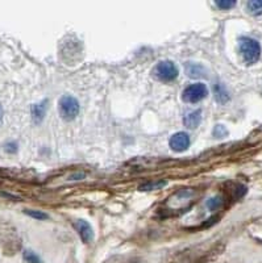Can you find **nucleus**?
<instances>
[{"label": "nucleus", "instance_id": "1", "mask_svg": "<svg viewBox=\"0 0 262 263\" xmlns=\"http://www.w3.org/2000/svg\"><path fill=\"white\" fill-rule=\"evenodd\" d=\"M240 52L248 65L256 64L261 57V46L258 41L250 37H241L240 38Z\"/></svg>", "mask_w": 262, "mask_h": 263}, {"label": "nucleus", "instance_id": "2", "mask_svg": "<svg viewBox=\"0 0 262 263\" xmlns=\"http://www.w3.org/2000/svg\"><path fill=\"white\" fill-rule=\"evenodd\" d=\"M60 113L62 119L66 121H71L79 113V103L74 96L65 95L60 100Z\"/></svg>", "mask_w": 262, "mask_h": 263}, {"label": "nucleus", "instance_id": "3", "mask_svg": "<svg viewBox=\"0 0 262 263\" xmlns=\"http://www.w3.org/2000/svg\"><path fill=\"white\" fill-rule=\"evenodd\" d=\"M178 67L171 61H162L154 68V75L162 82H171L178 76Z\"/></svg>", "mask_w": 262, "mask_h": 263}, {"label": "nucleus", "instance_id": "4", "mask_svg": "<svg viewBox=\"0 0 262 263\" xmlns=\"http://www.w3.org/2000/svg\"><path fill=\"white\" fill-rule=\"evenodd\" d=\"M208 94L207 86L204 83H194L185 88V91L182 94V99L187 103H198L203 100Z\"/></svg>", "mask_w": 262, "mask_h": 263}, {"label": "nucleus", "instance_id": "5", "mask_svg": "<svg viewBox=\"0 0 262 263\" xmlns=\"http://www.w3.org/2000/svg\"><path fill=\"white\" fill-rule=\"evenodd\" d=\"M169 145L174 152L178 153L185 152V150H187L190 146L189 134L185 133V132H178V133H175L174 136H171V138H170L169 141Z\"/></svg>", "mask_w": 262, "mask_h": 263}, {"label": "nucleus", "instance_id": "6", "mask_svg": "<svg viewBox=\"0 0 262 263\" xmlns=\"http://www.w3.org/2000/svg\"><path fill=\"white\" fill-rule=\"evenodd\" d=\"M74 228L77 229L78 234L81 235V238L83 239V242L89 243L93 241L94 238L93 228H91V225H90L87 221H85V220H78L77 223L74 224Z\"/></svg>", "mask_w": 262, "mask_h": 263}, {"label": "nucleus", "instance_id": "7", "mask_svg": "<svg viewBox=\"0 0 262 263\" xmlns=\"http://www.w3.org/2000/svg\"><path fill=\"white\" fill-rule=\"evenodd\" d=\"M200 123H202V111H200V109L190 112L189 115L183 119V124H185L187 128H190V129L198 128L199 125H200Z\"/></svg>", "mask_w": 262, "mask_h": 263}, {"label": "nucleus", "instance_id": "8", "mask_svg": "<svg viewBox=\"0 0 262 263\" xmlns=\"http://www.w3.org/2000/svg\"><path fill=\"white\" fill-rule=\"evenodd\" d=\"M167 182L164 179L160 180H150L148 183H144L140 186V191H154V190H161L162 187H165Z\"/></svg>", "mask_w": 262, "mask_h": 263}, {"label": "nucleus", "instance_id": "9", "mask_svg": "<svg viewBox=\"0 0 262 263\" xmlns=\"http://www.w3.org/2000/svg\"><path fill=\"white\" fill-rule=\"evenodd\" d=\"M46 101H42L40 104H36V105H33L32 107V116L33 120L36 121V123H40L41 120L44 119L45 116V111H46Z\"/></svg>", "mask_w": 262, "mask_h": 263}, {"label": "nucleus", "instance_id": "10", "mask_svg": "<svg viewBox=\"0 0 262 263\" xmlns=\"http://www.w3.org/2000/svg\"><path fill=\"white\" fill-rule=\"evenodd\" d=\"M246 7H248L249 13L254 15V16L262 15V0H252L246 4Z\"/></svg>", "mask_w": 262, "mask_h": 263}, {"label": "nucleus", "instance_id": "11", "mask_svg": "<svg viewBox=\"0 0 262 263\" xmlns=\"http://www.w3.org/2000/svg\"><path fill=\"white\" fill-rule=\"evenodd\" d=\"M215 98L218 100L219 103H226L227 100L229 99V96H228V92L224 90L223 86L218 84V86H215Z\"/></svg>", "mask_w": 262, "mask_h": 263}, {"label": "nucleus", "instance_id": "12", "mask_svg": "<svg viewBox=\"0 0 262 263\" xmlns=\"http://www.w3.org/2000/svg\"><path fill=\"white\" fill-rule=\"evenodd\" d=\"M222 204H223L222 197H220V196H216V197H212V199H210L207 201V208L211 209V211H216V209H219V208L222 207Z\"/></svg>", "mask_w": 262, "mask_h": 263}, {"label": "nucleus", "instance_id": "13", "mask_svg": "<svg viewBox=\"0 0 262 263\" xmlns=\"http://www.w3.org/2000/svg\"><path fill=\"white\" fill-rule=\"evenodd\" d=\"M24 259L28 263H40V258H38V255H36L33 251L31 250H25L24 251Z\"/></svg>", "mask_w": 262, "mask_h": 263}, {"label": "nucleus", "instance_id": "14", "mask_svg": "<svg viewBox=\"0 0 262 263\" xmlns=\"http://www.w3.org/2000/svg\"><path fill=\"white\" fill-rule=\"evenodd\" d=\"M25 213H27L28 216H31V217H33V219H37V220L48 219V215L41 211H25Z\"/></svg>", "mask_w": 262, "mask_h": 263}, {"label": "nucleus", "instance_id": "15", "mask_svg": "<svg viewBox=\"0 0 262 263\" xmlns=\"http://www.w3.org/2000/svg\"><path fill=\"white\" fill-rule=\"evenodd\" d=\"M216 5L222 9H230L236 5V1H227V0H222V1H216Z\"/></svg>", "mask_w": 262, "mask_h": 263}, {"label": "nucleus", "instance_id": "16", "mask_svg": "<svg viewBox=\"0 0 262 263\" xmlns=\"http://www.w3.org/2000/svg\"><path fill=\"white\" fill-rule=\"evenodd\" d=\"M5 150L9 153H13V152H16L17 150V145L16 144H13V142H11V144H7L5 145Z\"/></svg>", "mask_w": 262, "mask_h": 263}, {"label": "nucleus", "instance_id": "17", "mask_svg": "<svg viewBox=\"0 0 262 263\" xmlns=\"http://www.w3.org/2000/svg\"><path fill=\"white\" fill-rule=\"evenodd\" d=\"M1 117H3V109L0 107V121H1Z\"/></svg>", "mask_w": 262, "mask_h": 263}]
</instances>
